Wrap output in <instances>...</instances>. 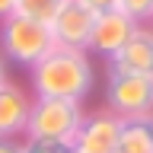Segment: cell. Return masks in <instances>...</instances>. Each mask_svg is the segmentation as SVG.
I'll use <instances>...</instances> for the list:
<instances>
[{
    "instance_id": "1",
    "label": "cell",
    "mask_w": 153,
    "mask_h": 153,
    "mask_svg": "<svg viewBox=\"0 0 153 153\" xmlns=\"http://www.w3.org/2000/svg\"><path fill=\"white\" fill-rule=\"evenodd\" d=\"M32 70V89L35 99H70V102H83L93 93L96 70L86 51L74 48H51Z\"/></svg>"
},
{
    "instance_id": "2",
    "label": "cell",
    "mask_w": 153,
    "mask_h": 153,
    "mask_svg": "<svg viewBox=\"0 0 153 153\" xmlns=\"http://www.w3.org/2000/svg\"><path fill=\"white\" fill-rule=\"evenodd\" d=\"M83 102L70 99H35L26 121V140H54L74 143L80 124H83Z\"/></svg>"
},
{
    "instance_id": "3",
    "label": "cell",
    "mask_w": 153,
    "mask_h": 153,
    "mask_svg": "<svg viewBox=\"0 0 153 153\" xmlns=\"http://www.w3.org/2000/svg\"><path fill=\"white\" fill-rule=\"evenodd\" d=\"M51 48H54V38L45 22L26 19L19 13H10L7 19H0V51L13 64L35 67Z\"/></svg>"
},
{
    "instance_id": "4",
    "label": "cell",
    "mask_w": 153,
    "mask_h": 153,
    "mask_svg": "<svg viewBox=\"0 0 153 153\" xmlns=\"http://www.w3.org/2000/svg\"><path fill=\"white\" fill-rule=\"evenodd\" d=\"M105 108H108L112 115H118L121 121L150 118V115H153V76H137V74L108 70Z\"/></svg>"
},
{
    "instance_id": "5",
    "label": "cell",
    "mask_w": 153,
    "mask_h": 153,
    "mask_svg": "<svg viewBox=\"0 0 153 153\" xmlns=\"http://www.w3.org/2000/svg\"><path fill=\"white\" fill-rule=\"evenodd\" d=\"M96 13L86 10L76 0H64L61 10L54 13V19L48 22L51 38L57 48H74V51H86L89 48V32H93Z\"/></svg>"
},
{
    "instance_id": "6",
    "label": "cell",
    "mask_w": 153,
    "mask_h": 153,
    "mask_svg": "<svg viewBox=\"0 0 153 153\" xmlns=\"http://www.w3.org/2000/svg\"><path fill=\"white\" fill-rule=\"evenodd\" d=\"M118 131H121V118L112 115L108 108L86 112L83 124H80V131L70 143V153H112Z\"/></svg>"
},
{
    "instance_id": "7",
    "label": "cell",
    "mask_w": 153,
    "mask_h": 153,
    "mask_svg": "<svg viewBox=\"0 0 153 153\" xmlns=\"http://www.w3.org/2000/svg\"><path fill=\"white\" fill-rule=\"evenodd\" d=\"M134 29H137V22L128 19L121 10L99 13L96 22H93V32H89V48H86V51H96V54H102L105 61H108L112 54L121 51V45L134 35Z\"/></svg>"
},
{
    "instance_id": "8",
    "label": "cell",
    "mask_w": 153,
    "mask_h": 153,
    "mask_svg": "<svg viewBox=\"0 0 153 153\" xmlns=\"http://www.w3.org/2000/svg\"><path fill=\"white\" fill-rule=\"evenodd\" d=\"M108 70L153 76V29L150 26L134 29V35L121 45V51L108 57Z\"/></svg>"
},
{
    "instance_id": "9",
    "label": "cell",
    "mask_w": 153,
    "mask_h": 153,
    "mask_svg": "<svg viewBox=\"0 0 153 153\" xmlns=\"http://www.w3.org/2000/svg\"><path fill=\"white\" fill-rule=\"evenodd\" d=\"M29 108H32L29 93L19 83H13V80H3L0 83V137H19V134H26Z\"/></svg>"
},
{
    "instance_id": "10",
    "label": "cell",
    "mask_w": 153,
    "mask_h": 153,
    "mask_svg": "<svg viewBox=\"0 0 153 153\" xmlns=\"http://www.w3.org/2000/svg\"><path fill=\"white\" fill-rule=\"evenodd\" d=\"M112 153H153V128L150 118H131L121 121L118 140H115Z\"/></svg>"
},
{
    "instance_id": "11",
    "label": "cell",
    "mask_w": 153,
    "mask_h": 153,
    "mask_svg": "<svg viewBox=\"0 0 153 153\" xmlns=\"http://www.w3.org/2000/svg\"><path fill=\"white\" fill-rule=\"evenodd\" d=\"M61 3H64V0H13V13L48 26V22L54 19V13L61 10Z\"/></svg>"
},
{
    "instance_id": "12",
    "label": "cell",
    "mask_w": 153,
    "mask_h": 153,
    "mask_svg": "<svg viewBox=\"0 0 153 153\" xmlns=\"http://www.w3.org/2000/svg\"><path fill=\"white\" fill-rule=\"evenodd\" d=\"M118 10L137 26H147L153 19V0H118Z\"/></svg>"
},
{
    "instance_id": "13",
    "label": "cell",
    "mask_w": 153,
    "mask_h": 153,
    "mask_svg": "<svg viewBox=\"0 0 153 153\" xmlns=\"http://www.w3.org/2000/svg\"><path fill=\"white\" fill-rule=\"evenodd\" d=\"M22 153H70L67 143H54V140H26Z\"/></svg>"
},
{
    "instance_id": "14",
    "label": "cell",
    "mask_w": 153,
    "mask_h": 153,
    "mask_svg": "<svg viewBox=\"0 0 153 153\" xmlns=\"http://www.w3.org/2000/svg\"><path fill=\"white\" fill-rule=\"evenodd\" d=\"M76 3H83L86 10H93L96 16H99V13H112V10H118V0H76Z\"/></svg>"
},
{
    "instance_id": "15",
    "label": "cell",
    "mask_w": 153,
    "mask_h": 153,
    "mask_svg": "<svg viewBox=\"0 0 153 153\" xmlns=\"http://www.w3.org/2000/svg\"><path fill=\"white\" fill-rule=\"evenodd\" d=\"M0 153H22V140L19 137H0Z\"/></svg>"
},
{
    "instance_id": "16",
    "label": "cell",
    "mask_w": 153,
    "mask_h": 153,
    "mask_svg": "<svg viewBox=\"0 0 153 153\" xmlns=\"http://www.w3.org/2000/svg\"><path fill=\"white\" fill-rule=\"evenodd\" d=\"M13 13V0H0V19H7Z\"/></svg>"
},
{
    "instance_id": "17",
    "label": "cell",
    "mask_w": 153,
    "mask_h": 153,
    "mask_svg": "<svg viewBox=\"0 0 153 153\" xmlns=\"http://www.w3.org/2000/svg\"><path fill=\"white\" fill-rule=\"evenodd\" d=\"M7 80V57H3V51H0V83Z\"/></svg>"
},
{
    "instance_id": "18",
    "label": "cell",
    "mask_w": 153,
    "mask_h": 153,
    "mask_svg": "<svg viewBox=\"0 0 153 153\" xmlns=\"http://www.w3.org/2000/svg\"><path fill=\"white\" fill-rule=\"evenodd\" d=\"M150 29H153V19H150Z\"/></svg>"
}]
</instances>
